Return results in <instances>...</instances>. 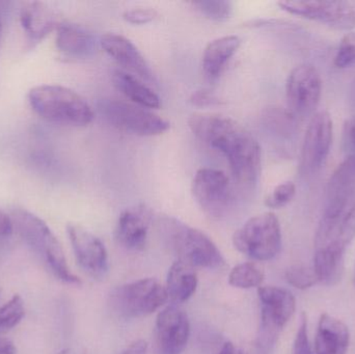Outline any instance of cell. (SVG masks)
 <instances>
[{"instance_id": "6da1fadb", "label": "cell", "mask_w": 355, "mask_h": 354, "mask_svg": "<svg viewBox=\"0 0 355 354\" xmlns=\"http://www.w3.org/2000/svg\"><path fill=\"white\" fill-rule=\"evenodd\" d=\"M188 126L202 143L225 157L241 188L256 186L261 172V148L243 125L223 114H194Z\"/></svg>"}, {"instance_id": "7a4b0ae2", "label": "cell", "mask_w": 355, "mask_h": 354, "mask_svg": "<svg viewBox=\"0 0 355 354\" xmlns=\"http://www.w3.org/2000/svg\"><path fill=\"white\" fill-rule=\"evenodd\" d=\"M28 102L35 114L50 122L72 126H87L95 118L93 108L79 94L62 85L33 87Z\"/></svg>"}, {"instance_id": "3957f363", "label": "cell", "mask_w": 355, "mask_h": 354, "mask_svg": "<svg viewBox=\"0 0 355 354\" xmlns=\"http://www.w3.org/2000/svg\"><path fill=\"white\" fill-rule=\"evenodd\" d=\"M12 218L20 236L33 251L43 257L58 280L75 286L81 285L80 278L69 267L60 240L42 218L21 208L12 211Z\"/></svg>"}, {"instance_id": "277c9868", "label": "cell", "mask_w": 355, "mask_h": 354, "mask_svg": "<svg viewBox=\"0 0 355 354\" xmlns=\"http://www.w3.org/2000/svg\"><path fill=\"white\" fill-rule=\"evenodd\" d=\"M162 236L179 261L192 267L220 268L225 262L214 242L198 229L173 218L160 222Z\"/></svg>"}, {"instance_id": "5b68a950", "label": "cell", "mask_w": 355, "mask_h": 354, "mask_svg": "<svg viewBox=\"0 0 355 354\" xmlns=\"http://www.w3.org/2000/svg\"><path fill=\"white\" fill-rule=\"evenodd\" d=\"M233 243L240 253L257 261L273 259L282 247L279 218L272 212H265L250 218L236 231Z\"/></svg>"}, {"instance_id": "8992f818", "label": "cell", "mask_w": 355, "mask_h": 354, "mask_svg": "<svg viewBox=\"0 0 355 354\" xmlns=\"http://www.w3.org/2000/svg\"><path fill=\"white\" fill-rule=\"evenodd\" d=\"M168 301L166 287L154 278H141L122 285L114 288L110 295V307L123 318L151 315Z\"/></svg>"}, {"instance_id": "52a82bcc", "label": "cell", "mask_w": 355, "mask_h": 354, "mask_svg": "<svg viewBox=\"0 0 355 354\" xmlns=\"http://www.w3.org/2000/svg\"><path fill=\"white\" fill-rule=\"evenodd\" d=\"M258 295L262 313L257 346L259 353L267 354L275 344L279 330H283L293 316L296 301L290 291L279 287H259Z\"/></svg>"}, {"instance_id": "ba28073f", "label": "cell", "mask_w": 355, "mask_h": 354, "mask_svg": "<svg viewBox=\"0 0 355 354\" xmlns=\"http://www.w3.org/2000/svg\"><path fill=\"white\" fill-rule=\"evenodd\" d=\"M100 110L105 120L122 132L137 136H157L170 129L171 125L151 109L131 102L108 99L102 101Z\"/></svg>"}, {"instance_id": "9c48e42d", "label": "cell", "mask_w": 355, "mask_h": 354, "mask_svg": "<svg viewBox=\"0 0 355 354\" xmlns=\"http://www.w3.org/2000/svg\"><path fill=\"white\" fill-rule=\"evenodd\" d=\"M322 95L320 73L312 64L295 67L286 82V99L289 112L296 118L315 114Z\"/></svg>"}, {"instance_id": "30bf717a", "label": "cell", "mask_w": 355, "mask_h": 354, "mask_svg": "<svg viewBox=\"0 0 355 354\" xmlns=\"http://www.w3.org/2000/svg\"><path fill=\"white\" fill-rule=\"evenodd\" d=\"M191 191L196 203L210 218H223L233 203L229 177L216 168L198 170L192 181Z\"/></svg>"}, {"instance_id": "8fae6325", "label": "cell", "mask_w": 355, "mask_h": 354, "mask_svg": "<svg viewBox=\"0 0 355 354\" xmlns=\"http://www.w3.org/2000/svg\"><path fill=\"white\" fill-rule=\"evenodd\" d=\"M334 124L331 114L324 110L311 118L302 141L300 170L302 176L311 177L324 166L333 143Z\"/></svg>"}, {"instance_id": "7c38bea8", "label": "cell", "mask_w": 355, "mask_h": 354, "mask_svg": "<svg viewBox=\"0 0 355 354\" xmlns=\"http://www.w3.org/2000/svg\"><path fill=\"white\" fill-rule=\"evenodd\" d=\"M277 4L289 14L317 21L333 28L350 30L355 26V8L348 1L284 0Z\"/></svg>"}, {"instance_id": "4fadbf2b", "label": "cell", "mask_w": 355, "mask_h": 354, "mask_svg": "<svg viewBox=\"0 0 355 354\" xmlns=\"http://www.w3.org/2000/svg\"><path fill=\"white\" fill-rule=\"evenodd\" d=\"M67 232L79 266L93 278H103L108 272V255L101 239L76 224H69Z\"/></svg>"}, {"instance_id": "5bb4252c", "label": "cell", "mask_w": 355, "mask_h": 354, "mask_svg": "<svg viewBox=\"0 0 355 354\" xmlns=\"http://www.w3.org/2000/svg\"><path fill=\"white\" fill-rule=\"evenodd\" d=\"M190 336V324L187 314L170 306L160 312L156 320V354H181Z\"/></svg>"}, {"instance_id": "9a60e30c", "label": "cell", "mask_w": 355, "mask_h": 354, "mask_svg": "<svg viewBox=\"0 0 355 354\" xmlns=\"http://www.w3.org/2000/svg\"><path fill=\"white\" fill-rule=\"evenodd\" d=\"M355 206V155L338 166L329 179L325 197V213L345 211Z\"/></svg>"}, {"instance_id": "2e32d148", "label": "cell", "mask_w": 355, "mask_h": 354, "mask_svg": "<svg viewBox=\"0 0 355 354\" xmlns=\"http://www.w3.org/2000/svg\"><path fill=\"white\" fill-rule=\"evenodd\" d=\"M100 45L110 57L114 58L120 66L124 67L130 74L135 75L141 80H153L147 60L139 48L124 35L105 33L100 39Z\"/></svg>"}, {"instance_id": "e0dca14e", "label": "cell", "mask_w": 355, "mask_h": 354, "mask_svg": "<svg viewBox=\"0 0 355 354\" xmlns=\"http://www.w3.org/2000/svg\"><path fill=\"white\" fill-rule=\"evenodd\" d=\"M151 220V211L146 206L128 208L119 218L116 240L129 251H141L147 242Z\"/></svg>"}, {"instance_id": "ac0fdd59", "label": "cell", "mask_w": 355, "mask_h": 354, "mask_svg": "<svg viewBox=\"0 0 355 354\" xmlns=\"http://www.w3.org/2000/svg\"><path fill=\"white\" fill-rule=\"evenodd\" d=\"M350 334L347 326L329 314L321 315L315 339L316 354H346Z\"/></svg>"}, {"instance_id": "d6986e66", "label": "cell", "mask_w": 355, "mask_h": 354, "mask_svg": "<svg viewBox=\"0 0 355 354\" xmlns=\"http://www.w3.org/2000/svg\"><path fill=\"white\" fill-rule=\"evenodd\" d=\"M240 46L241 39L237 35H225L210 42L202 53V68L205 77L210 81L218 79Z\"/></svg>"}, {"instance_id": "ffe728a7", "label": "cell", "mask_w": 355, "mask_h": 354, "mask_svg": "<svg viewBox=\"0 0 355 354\" xmlns=\"http://www.w3.org/2000/svg\"><path fill=\"white\" fill-rule=\"evenodd\" d=\"M20 22L26 35L33 41H40L58 29V22L55 12L43 2L31 1L21 8Z\"/></svg>"}, {"instance_id": "44dd1931", "label": "cell", "mask_w": 355, "mask_h": 354, "mask_svg": "<svg viewBox=\"0 0 355 354\" xmlns=\"http://www.w3.org/2000/svg\"><path fill=\"white\" fill-rule=\"evenodd\" d=\"M112 82L131 103L148 109H157L162 105L157 94L135 75L126 71L116 70L112 74Z\"/></svg>"}, {"instance_id": "7402d4cb", "label": "cell", "mask_w": 355, "mask_h": 354, "mask_svg": "<svg viewBox=\"0 0 355 354\" xmlns=\"http://www.w3.org/2000/svg\"><path fill=\"white\" fill-rule=\"evenodd\" d=\"M56 31V46L67 55L83 57L95 50V37L78 25L60 23Z\"/></svg>"}, {"instance_id": "603a6c76", "label": "cell", "mask_w": 355, "mask_h": 354, "mask_svg": "<svg viewBox=\"0 0 355 354\" xmlns=\"http://www.w3.org/2000/svg\"><path fill=\"white\" fill-rule=\"evenodd\" d=\"M166 288L168 299L174 303L187 301L198 288V276L194 268L178 260L168 270Z\"/></svg>"}, {"instance_id": "cb8c5ba5", "label": "cell", "mask_w": 355, "mask_h": 354, "mask_svg": "<svg viewBox=\"0 0 355 354\" xmlns=\"http://www.w3.org/2000/svg\"><path fill=\"white\" fill-rule=\"evenodd\" d=\"M264 281V272L254 263H242L230 272L229 284L235 288L252 289L261 286Z\"/></svg>"}, {"instance_id": "d4e9b609", "label": "cell", "mask_w": 355, "mask_h": 354, "mask_svg": "<svg viewBox=\"0 0 355 354\" xmlns=\"http://www.w3.org/2000/svg\"><path fill=\"white\" fill-rule=\"evenodd\" d=\"M25 316V306L22 297L15 294L8 303L0 308V333L8 332L19 326Z\"/></svg>"}, {"instance_id": "484cf974", "label": "cell", "mask_w": 355, "mask_h": 354, "mask_svg": "<svg viewBox=\"0 0 355 354\" xmlns=\"http://www.w3.org/2000/svg\"><path fill=\"white\" fill-rule=\"evenodd\" d=\"M198 12H202L206 18L214 21H225L231 17L233 4L225 0H200L192 2Z\"/></svg>"}, {"instance_id": "4316f807", "label": "cell", "mask_w": 355, "mask_h": 354, "mask_svg": "<svg viewBox=\"0 0 355 354\" xmlns=\"http://www.w3.org/2000/svg\"><path fill=\"white\" fill-rule=\"evenodd\" d=\"M296 195V186L292 181H285L277 185L265 199V205L271 209L285 207L293 201Z\"/></svg>"}, {"instance_id": "83f0119b", "label": "cell", "mask_w": 355, "mask_h": 354, "mask_svg": "<svg viewBox=\"0 0 355 354\" xmlns=\"http://www.w3.org/2000/svg\"><path fill=\"white\" fill-rule=\"evenodd\" d=\"M286 280L292 286L300 290H306L314 286L317 280L314 269L304 265H293L286 272Z\"/></svg>"}, {"instance_id": "f1b7e54d", "label": "cell", "mask_w": 355, "mask_h": 354, "mask_svg": "<svg viewBox=\"0 0 355 354\" xmlns=\"http://www.w3.org/2000/svg\"><path fill=\"white\" fill-rule=\"evenodd\" d=\"M334 64L339 69L349 68L355 64V31L344 35L336 53Z\"/></svg>"}, {"instance_id": "f546056e", "label": "cell", "mask_w": 355, "mask_h": 354, "mask_svg": "<svg viewBox=\"0 0 355 354\" xmlns=\"http://www.w3.org/2000/svg\"><path fill=\"white\" fill-rule=\"evenodd\" d=\"M292 354H313L308 337V321L306 315H302L300 328L296 333Z\"/></svg>"}, {"instance_id": "4dcf8cb0", "label": "cell", "mask_w": 355, "mask_h": 354, "mask_svg": "<svg viewBox=\"0 0 355 354\" xmlns=\"http://www.w3.org/2000/svg\"><path fill=\"white\" fill-rule=\"evenodd\" d=\"M157 16V12L152 8H133L123 14V19L131 24H147L152 22Z\"/></svg>"}, {"instance_id": "1f68e13d", "label": "cell", "mask_w": 355, "mask_h": 354, "mask_svg": "<svg viewBox=\"0 0 355 354\" xmlns=\"http://www.w3.org/2000/svg\"><path fill=\"white\" fill-rule=\"evenodd\" d=\"M190 102L193 105L200 106V107H206V106H213L219 104V100L209 91H196V93L192 94Z\"/></svg>"}, {"instance_id": "d6a6232c", "label": "cell", "mask_w": 355, "mask_h": 354, "mask_svg": "<svg viewBox=\"0 0 355 354\" xmlns=\"http://www.w3.org/2000/svg\"><path fill=\"white\" fill-rule=\"evenodd\" d=\"M344 141L347 149L355 153V116L346 121L344 126Z\"/></svg>"}, {"instance_id": "836d02e7", "label": "cell", "mask_w": 355, "mask_h": 354, "mask_svg": "<svg viewBox=\"0 0 355 354\" xmlns=\"http://www.w3.org/2000/svg\"><path fill=\"white\" fill-rule=\"evenodd\" d=\"M14 229L12 218L0 210V237H10L14 232Z\"/></svg>"}, {"instance_id": "e575fe53", "label": "cell", "mask_w": 355, "mask_h": 354, "mask_svg": "<svg viewBox=\"0 0 355 354\" xmlns=\"http://www.w3.org/2000/svg\"><path fill=\"white\" fill-rule=\"evenodd\" d=\"M148 351V343L145 340L133 342L121 354H146Z\"/></svg>"}, {"instance_id": "d590c367", "label": "cell", "mask_w": 355, "mask_h": 354, "mask_svg": "<svg viewBox=\"0 0 355 354\" xmlns=\"http://www.w3.org/2000/svg\"><path fill=\"white\" fill-rule=\"evenodd\" d=\"M0 354H16V347L12 343H0Z\"/></svg>"}, {"instance_id": "8d00e7d4", "label": "cell", "mask_w": 355, "mask_h": 354, "mask_svg": "<svg viewBox=\"0 0 355 354\" xmlns=\"http://www.w3.org/2000/svg\"><path fill=\"white\" fill-rule=\"evenodd\" d=\"M219 354H236L235 347L231 342L225 343Z\"/></svg>"}, {"instance_id": "74e56055", "label": "cell", "mask_w": 355, "mask_h": 354, "mask_svg": "<svg viewBox=\"0 0 355 354\" xmlns=\"http://www.w3.org/2000/svg\"><path fill=\"white\" fill-rule=\"evenodd\" d=\"M352 101H354L355 103V79H354V83H352Z\"/></svg>"}, {"instance_id": "f35d334b", "label": "cell", "mask_w": 355, "mask_h": 354, "mask_svg": "<svg viewBox=\"0 0 355 354\" xmlns=\"http://www.w3.org/2000/svg\"><path fill=\"white\" fill-rule=\"evenodd\" d=\"M1 35H2V21H1V17H0V39H1Z\"/></svg>"}, {"instance_id": "ab89813d", "label": "cell", "mask_w": 355, "mask_h": 354, "mask_svg": "<svg viewBox=\"0 0 355 354\" xmlns=\"http://www.w3.org/2000/svg\"><path fill=\"white\" fill-rule=\"evenodd\" d=\"M238 354H244V353H238Z\"/></svg>"}]
</instances>
